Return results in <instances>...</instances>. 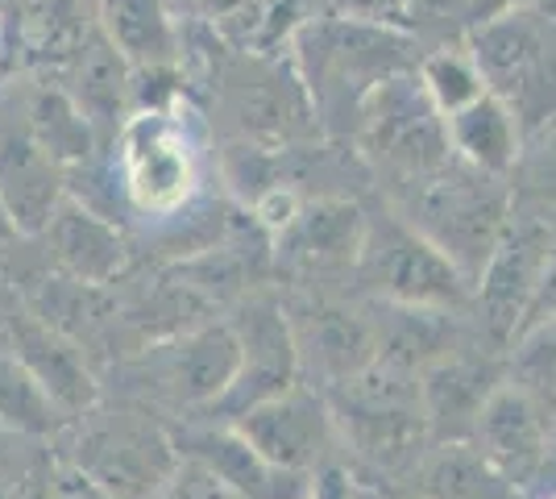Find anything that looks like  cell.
Here are the masks:
<instances>
[{
	"label": "cell",
	"instance_id": "obj_3",
	"mask_svg": "<svg viewBox=\"0 0 556 499\" xmlns=\"http://www.w3.org/2000/svg\"><path fill=\"white\" fill-rule=\"evenodd\" d=\"M67 462L116 499H154L184 462L159 412L129 400H100L67 425Z\"/></svg>",
	"mask_w": 556,
	"mask_h": 499
},
{
	"label": "cell",
	"instance_id": "obj_14",
	"mask_svg": "<svg viewBox=\"0 0 556 499\" xmlns=\"http://www.w3.org/2000/svg\"><path fill=\"white\" fill-rule=\"evenodd\" d=\"M175 433V446L179 458H195L204 462L208 471L229 483L241 499H312L316 496V483L320 475H307V471H287L262 453L237 433L232 425H184L170 428Z\"/></svg>",
	"mask_w": 556,
	"mask_h": 499
},
{
	"label": "cell",
	"instance_id": "obj_2",
	"mask_svg": "<svg viewBox=\"0 0 556 499\" xmlns=\"http://www.w3.org/2000/svg\"><path fill=\"white\" fill-rule=\"evenodd\" d=\"M241 346L232 325H195L163 337L109 366L116 400H129L150 412H208L237 379Z\"/></svg>",
	"mask_w": 556,
	"mask_h": 499
},
{
	"label": "cell",
	"instance_id": "obj_13",
	"mask_svg": "<svg viewBox=\"0 0 556 499\" xmlns=\"http://www.w3.org/2000/svg\"><path fill=\"white\" fill-rule=\"evenodd\" d=\"M291 316V333H295V350H300V371L312 379H320L332 391L341 383L357 379L374 358H378V329L370 316L332 304L325 296H312Z\"/></svg>",
	"mask_w": 556,
	"mask_h": 499
},
{
	"label": "cell",
	"instance_id": "obj_16",
	"mask_svg": "<svg viewBox=\"0 0 556 499\" xmlns=\"http://www.w3.org/2000/svg\"><path fill=\"white\" fill-rule=\"evenodd\" d=\"M498 383L507 379H503L498 362H490L486 354L453 350L441 362H432L419 375V400H424L432 441H469L486 400L498 391Z\"/></svg>",
	"mask_w": 556,
	"mask_h": 499
},
{
	"label": "cell",
	"instance_id": "obj_25",
	"mask_svg": "<svg viewBox=\"0 0 556 499\" xmlns=\"http://www.w3.org/2000/svg\"><path fill=\"white\" fill-rule=\"evenodd\" d=\"M548 321H556V246H553V254H548L544 275H540V287H535L532 304H528L523 321H519V329H515V341L528 337L532 329H540V325H548ZM515 341H510V346H515Z\"/></svg>",
	"mask_w": 556,
	"mask_h": 499
},
{
	"label": "cell",
	"instance_id": "obj_6",
	"mask_svg": "<svg viewBox=\"0 0 556 499\" xmlns=\"http://www.w3.org/2000/svg\"><path fill=\"white\" fill-rule=\"evenodd\" d=\"M357 275L382 304L448 312L473 304V279L403 213L370 216Z\"/></svg>",
	"mask_w": 556,
	"mask_h": 499
},
{
	"label": "cell",
	"instance_id": "obj_27",
	"mask_svg": "<svg viewBox=\"0 0 556 499\" xmlns=\"http://www.w3.org/2000/svg\"><path fill=\"white\" fill-rule=\"evenodd\" d=\"M544 478H556V416H553V441H548V462H544Z\"/></svg>",
	"mask_w": 556,
	"mask_h": 499
},
{
	"label": "cell",
	"instance_id": "obj_19",
	"mask_svg": "<svg viewBox=\"0 0 556 499\" xmlns=\"http://www.w3.org/2000/svg\"><path fill=\"white\" fill-rule=\"evenodd\" d=\"M444 125H448V146L465 166L507 179L510 166L519 163V113L498 92L478 96L462 113L444 117Z\"/></svg>",
	"mask_w": 556,
	"mask_h": 499
},
{
	"label": "cell",
	"instance_id": "obj_4",
	"mask_svg": "<svg viewBox=\"0 0 556 499\" xmlns=\"http://www.w3.org/2000/svg\"><path fill=\"white\" fill-rule=\"evenodd\" d=\"M399 213L407 216L424 238L437 241L473 284L515 216L503 175H486L478 166H465L462 159H453L444 171L412 184Z\"/></svg>",
	"mask_w": 556,
	"mask_h": 499
},
{
	"label": "cell",
	"instance_id": "obj_9",
	"mask_svg": "<svg viewBox=\"0 0 556 499\" xmlns=\"http://www.w3.org/2000/svg\"><path fill=\"white\" fill-rule=\"evenodd\" d=\"M232 428L262 458H270L287 471H307V475L328 471L337 462V450H345L328 396L300 387V383L275 400L250 408L241 421H232Z\"/></svg>",
	"mask_w": 556,
	"mask_h": 499
},
{
	"label": "cell",
	"instance_id": "obj_5",
	"mask_svg": "<svg viewBox=\"0 0 556 499\" xmlns=\"http://www.w3.org/2000/svg\"><path fill=\"white\" fill-rule=\"evenodd\" d=\"M357 150L394 184L412 188L453 163L448 125L416 75L382 79L357 113Z\"/></svg>",
	"mask_w": 556,
	"mask_h": 499
},
{
	"label": "cell",
	"instance_id": "obj_10",
	"mask_svg": "<svg viewBox=\"0 0 556 499\" xmlns=\"http://www.w3.org/2000/svg\"><path fill=\"white\" fill-rule=\"evenodd\" d=\"M370 216L349 196H312L303 200L291 225L270 238L275 262L295 284H325L332 275L357 271L366 250Z\"/></svg>",
	"mask_w": 556,
	"mask_h": 499
},
{
	"label": "cell",
	"instance_id": "obj_15",
	"mask_svg": "<svg viewBox=\"0 0 556 499\" xmlns=\"http://www.w3.org/2000/svg\"><path fill=\"white\" fill-rule=\"evenodd\" d=\"M0 325L9 333L17 358L25 362V371L47 387L50 400L63 408L71 421L84 416L92 404H100V383H96L92 366H88V354L75 341H67L59 329H50L38 312L17 304Z\"/></svg>",
	"mask_w": 556,
	"mask_h": 499
},
{
	"label": "cell",
	"instance_id": "obj_7",
	"mask_svg": "<svg viewBox=\"0 0 556 499\" xmlns=\"http://www.w3.org/2000/svg\"><path fill=\"white\" fill-rule=\"evenodd\" d=\"M71 196V175L25 113L22 88H0V204L25 238H38Z\"/></svg>",
	"mask_w": 556,
	"mask_h": 499
},
{
	"label": "cell",
	"instance_id": "obj_22",
	"mask_svg": "<svg viewBox=\"0 0 556 499\" xmlns=\"http://www.w3.org/2000/svg\"><path fill=\"white\" fill-rule=\"evenodd\" d=\"M419 84L432 96V104L441 109V117L462 113L465 104H473L478 96L490 92V79L478 63L473 50H437L419 63Z\"/></svg>",
	"mask_w": 556,
	"mask_h": 499
},
{
	"label": "cell",
	"instance_id": "obj_29",
	"mask_svg": "<svg viewBox=\"0 0 556 499\" xmlns=\"http://www.w3.org/2000/svg\"><path fill=\"white\" fill-rule=\"evenodd\" d=\"M399 499H428V496H424V491H419V496H399Z\"/></svg>",
	"mask_w": 556,
	"mask_h": 499
},
{
	"label": "cell",
	"instance_id": "obj_17",
	"mask_svg": "<svg viewBox=\"0 0 556 499\" xmlns=\"http://www.w3.org/2000/svg\"><path fill=\"white\" fill-rule=\"evenodd\" d=\"M38 238L47 241V259H54V266L79 284L109 287L129 259L125 238L116 234L113 221L96 213L92 204H84L79 196H67L59 204V213L50 216V225Z\"/></svg>",
	"mask_w": 556,
	"mask_h": 499
},
{
	"label": "cell",
	"instance_id": "obj_23",
	"mask_svg": "<svg viewBox=\"0 0 556 499\" xmlns=\"http://www.w3.org/2000/svg\"><path fill=\"white\" fill-rule=\"evenodd\" d=\"M154 499H241V496H237L216 471H208L204 462L184 458V462L175 466V475L159 487V496Z\"/></svg>",
	"mask_w": 556,
	"mask_h": 499
},
{
	"label": "cell",
	"instance_id": "obj_28",
	"mask_svg": "<svg viewBox=\"0 0 556 499\" xmlns=\"http://www.w3.org/2000/svg\"><path fill=\"white\" fill-rule=\"evenodd\" d=\"M0 499H22V491H13V483L0 478Z\"/></svg>",
	"mask_w": 556,
	"mask_h": 499
},
{
	"label": "cell",
	"instance_id": "obj_8",
	"mask_svg": "<svg viewBox=\"0 0 556 499\" xmlns=\"http://www.w3.org/2000/svg\"><path fill=\"white\" fill-rule=\"evenodd\" d=\"M232 333L241 346V366L232 387L204 412V421L220 425V421H241L250 408L275 400L282 391H291L300 383V350H295V333H291V316L282 304L254 296L245 300L241 312L232 316Z\"/></svg>",
	"mask_w": 556,
	"mask_h": 499
},
{
	"label": "cell",
	"instance_id": "obj_21",
	"mask_svg": "<svg viewBox=\"0 0 556 499\" xmlns=\"http://www.w3.org/2000/svg\"><path fill=\"white\" fill-rule=\"evenodd\" d=\"M0 425L22 437H63L71 416L50 400V391L25 371L9 333H0Z\"/></svg>",
	"mask_w": 556,
	"mask_h": 499
},
{
	"label": "cell",
	"instance_id": "obj_20",
	"mask_svg": "<svg viewBox=\"0 0 556 499\" xmlns=\"http://www.w3.org/2000/svg\"><path fill=\"white\" fill-rule=\"evenodd\" d=\"M419 491L428 499H515L519 487L490 466L473 441H441L419 462Z\"/></svg>",
	"mask_w": 556,
	"mask_h": 499
},
{
	"label": "cell",
	"instance_id": "obj_1",
	"mask_svg": "<svg viewBox=\"0 0 556 499\" xmlns=\"http://www.w3.org/2000/svg\"><path fill=\"white\" fill-rule=\"evenodd\" d=\"M113 179L141 221H179L204 196V146L184 100L138 104L116 129Z\"/></svg>",
	"mask_w": 556,
	"mask_h": 499
},
{
	"label": "cell",
	"instance_id": "obj_11",
	"mask_svg": "<svg viewBox=\"0 0 556 499\" xmlns=\"http://www.w3.org/2000/svg\"><path fill=\"white\" fill-rule=\"evenodd\" d=\"M553 246L556 234L540 216H519V221L510 216L507 234L494 246V254L473 284V304L482 312V325L498 341H515V329L532 304Z\"/></svg>",
	"mask_w": 556,
	"mask_h": 499
},
{
	"label": "cell",
	"instance_id": "obj_12",
	"mask_svg": "<svg viewBox=\"0 0 556 499\" xmlns=\"http://www.w3.org/2000/svg\"><path fill=\"white\" fill-rule=\"evenodd\" d=\"M469 441L486 453L498 475L523 491L544 478L553 416L544 412V400L528 391L523 383H498V391L486 400Z\"/></svg>",
	"mask_w": 556,
	"mask_h": 499
},
{
	"label": "cell",
	"instance_id": "obj_26",
	"mask_svg": "<svg viewBox=\"0 0 556 499\" xmlns=\"http://www.w3.org/2000/svg\"><path fill=\"white\" fill-rule=\"evenodd\" d=\"M17 304H22V300H17V287H9V279L0 275V321L17 309Z\"/></svg>",
	"mask_w": 556,
	"mask_h": 499
},
{
	"label": "cell",
	"instance_id": "obj_24",
	"mask_svg": "<svg viewBox=\"0 0 556 499\" xmlns=\"http://www.w3.org/2000/svg\"><path fill=\"white\" fill-rule=\"evenodd\" d=\"M50 499H116L113 491H104L96 478H88L75 462L59 458L54 466H47Z\"/></svg>",
	"mask_w": 556,
	"mask_h": 499
},
{
	"label": "cell",
	"instance_id": "obj_18",
	"mask_svg": "<svg viewBox=\"0 0 556 499\" xmlns=\"http://www.w3.org/2000/svg\"><path fill=\"white\" fill-rule=\"evenodd\" d=\"M96 22L134 75H184V29L163 0H96Z\"/></svg>",
	"mask_w": 556,
	"mask_h": 499
}]
</instances>
